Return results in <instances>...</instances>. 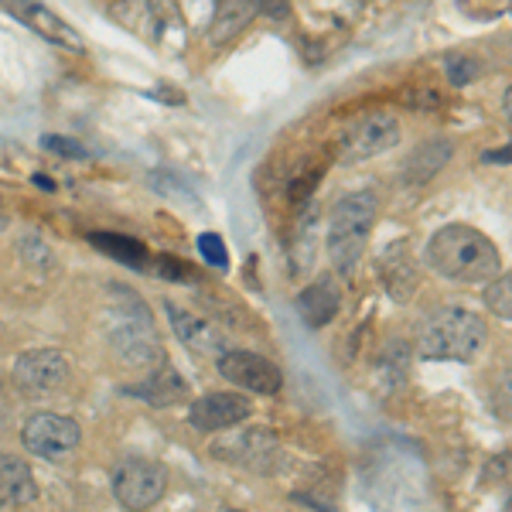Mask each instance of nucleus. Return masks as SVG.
I'll use <instances>...</instances> for the list:
<instances>
[{
  "label": "nucleus",
  "mask_w": 512,
  "mask_h": 512,
  "mask_svg": "<svg viewBox=\"0 0 512 512\" xmlns=\"http://www.w3.org/2000/svg\"><path fill=\"white\" fill-rule=\"evenodd\" d=\"M427 263L434 274L458 280V284H489L502 274V253L489 236L472 226H441L427 243Z\"/></svg>",
  "instance_id": "obj_1"
},
{
  "label": "nucleus",
  "mask_w": 512,
  "mask_h": 512,
  "mask_svg": "<svg viewBox=\"0 0 512 512\" xmlns=\"http://www.w3.org/2000/svg\"><path fill=\"white\" fill-rule=\"evenodd\" d=\"M110 345L127 366L151 369L164 362L161 338L154 332V321L147 315V304L130 287H110Z\"/></svg>",
  "instance_id": "obj_2"
},
{
  "label": "nucleus",
  "mask_w": 512,
  "mask_h": 512,
  "mask_svg": "<svg viewBox=\"0 0 512 512\" xmlns=\"http://www.w3.org/2000/svg\"><path fill=\"white\" fill-rule=\"evenodd\" d=\"M489 342L485 321L468 308H444L417 332V355L431 362H472Z\"/></svg>",
  "instance_id": "obj_3"
},
{
  "label": "nucleus",
  "mask_w": 512,
  "mask_h": 512,
  "mask_svg": "<svg viewBox=\"0 0 512 512\" xmlns=\"http://www.w3.org/2000/svg\"><path fill=\"white\" fill-rule=\"evenodd\" d=\"M376 195L373 192H349L335 202L332 219H328V253L338 274H352L355 263L362 260V250L369 243L376 222Z\"/></svg>",
  "instance_id": "obj_4"
},
{
  "label": "nucleus",
  "mask_w": 512,
  "mask_h": 512,
  "mask_svg": "<svg viewBox=\"0 0 512 512\" xmlns=\"http://www.w3.org/2000/svg\"><path fill=\"white\" fill-rule=\"evenodd\" d=\"M168 492V468L151 458H123L113 465V495L123 509H151Z\"/></svg>",
  "instance_id": "obj_5"
},
{
  "label": "nucleus",
  "mask_w": 512,
  "mask_h": 512,
  "mask_svg": "<svg viewBox=\"0 0 512 512\" xmlns=\"http://www.w3.org/2000/svg\"><path fill=\"white\" fill-rule=\"evenodd\" d=\"M212 454L219 461H229V465H239L246 472H274V465L280 461V441L267 427H239V431H229L226 437H219L212 444Z\"/></svg>",
  "instance_id": "obj_6"
},
{
  "label": "nucleus",
  "mask_w": 512,
  "mask_h": 512,
  "mask_svg": "<svg viewBox=\"0 0 512 512\" xmlns=\"http://www.w3.org/2000/svg\"><path fill=\"white\" fill-rule=\"evenodd\" d=\"M82 427L62 414H31L21 427V444L41 461H62L79 448Z\"/></svg>",
  "instance_id": "obj_7"
},
{
  "label": "nucleus",
  "mask_w": 512,
  "mask_h": 512,
  "mask_svg": "<svg viewBox=\"0 0 512 512\" xmlns=\"http://www.w3.org/2000/svg\"><path fill=\"white\" fill-rule=\"evenodd\" d=\"M400 144V123L390 113H366L362 120L349 123V130L338 140V161L359 164L369 158H379L390 147Z\"/></svg>",
  "instance_id": "obj_8"
},
{
  "label": "nucleus",
  "mask_w": 512,
  "mask_h": 512,
  "mask_svg": "<svg viewBox=\"0 0 512 512\" xmlns=\"http://www.w3.org/2000/svg\"><path fill=\"white\" fill-rule=\"evenodd\" d=\"M69 359L59 352V349H31L24 352L18 362H14V386L24 393V396H48L55 390H62L69 383Z\"/></svg>",
  "instance_id": "obj_9"
},
{
  "label": "nucleus",
  "mask_w": 512,
  "mask_h": 512,
  "mask_svg": "<svg viewBox=\"0 0 512 512\" xmlns=\"http://www.w3.org/2000/svg\"><path fill=\"white\" fill-rule=\"evenodd\" d=\"M219 376L226 379V383L239 386V390L260 393V396H277L280 386H284V373H280L274 362L256 352L226 349L219 355Z\"/></svg>",
  "instance_id": "obj_10"
},
{
  "label": "nucleus",
  "mask_w": 512,
  "mask_h": 512,
  "mask_svg": "<svg viewBox=\"0 0 512 512\" xmlns=\"http://www.w3.org/2000/svg\"><path fill=\"white\" fill-rule=\"evenodd\" d=\"M0 4H4L7 11L24 24V28H31L38 38L52 41V45L62 48V52H72V55L86 52V41H82L79 31L72 28L65 18H59L52 7L38 4V0H0Z\"/></svg>",
  "instance_id": "obj_11"
},
{
  "label": "nucleus",
  "mask_w": 512,
  "mask_h": 512,
  "mask_svg": "<svg viewBox=\"0 0 512 512\" xmlns=\"http://www.w3.org/2000/svg\"><path fill=\"white\" fill-rule=\"evenodd\" d=\"M253 417V403L239 393H205L188 407V420L198 434H219Z\"/></svg>",
  "instance_id": "obj_12"
},
{
  "label": "nucleus",
  "mask_w": 512,
  "mask_h": 512,
  "mask_svg": "<svg viewBox=\"0 0 512 512\" xmlns=\"http://www.w3.org/2000/svg\"><path fill=\"white\" fill-rule=\"evenodd\" d=\"M164 311H168L171 328H175L178 342L188 345L192 352H198V355H222V352L229 349L226 332L212 325L209 318H198V315H192V311L178 308V304H171V301L164 304Z\"/></svg>",
  "instance_id": "obj_13"
},
{
  "label": "nucleus",
  "mask_w": 512,
  "mask_h": 512,
  "mask_svg": "<svg viewBox=\"0 0 512 512\" xmlns=\"http://www.w3.org/2000/svg\"><path fill=\"white\" fill-rule=\"evenodd\" d=\"M376 270H379V280H383L386 294L396 297V301H410V294L417 291V260H414V253H410L407 239L386 246V250L379 253Z\"/></svg>",
  "instance_id": "obj_14"
},
{
  "label": "nucleus",
  "mask_w": 512,
  "mask_h": 512,
  "mask_svg": "<svg viewBox=\"0 0 512 512\" xmlns=\"http://www.w3.org/2000/svg\"><path fill=\"white\" fill-rule=\"evenodd\" d=\"M256 18H260V0H216V11H212L209 24H205L209 45H216V48L229 45V41L243 35Z\"/></svg>",
  "instance_id": "obj_15"
},
{
  "label": "nucleus",
  "mask_w": 512,
  "mask_h": 512,
  "mask_svg": "<svg viewBox=\"0 0 512 512\" xmlns=\"http://www.w3.org/2000/svg\"><path fill=\"white\" fill-rule=\"evenodd\" d=\"M338 304H342V297H338L335 274H321L318 280H311V284L297 294L294 308L308 328H325L328 321L338 315Z\"/></svg>",
  "instance_id": "obj_16"
},
{
  "label": "nucleus",
  "mask_w": 512,
  "mask_h": 512,
  "mask_svg": "<svg viewBox=\"0 0 512 512\" xmlns=\"http://www.w3.org/2000/svg\"><path fill=\"white\" fill-rule=\"evenodd\" d=\"M35 499H38V485L28 461L14 458V454H0V509L28 506Z\"/></svg>",
  "instance_id": "obj_17"
},
{
  "label": "nucleus",
  "mask_w": 512,
  "mask_h": 512,
  "mask_svg": "<svg viewBox=\"0 0 512 512\" xmlns=\"http://www.w3.org/2000/svg\"><path fill=\"white\" fill-rule=\"evenodd\" d=\"M110 18L123 24L130 35L147 38V41H161L164 28H168V18H164L151 0H120V4L110 7Z\"/></svg>",
  "instance_id": "obj_18"
},
{
  "label": "nucleus",
  "mask_w": 512,
  "mask_h": 512,
  "mask_svg": "<svg viewBox=\"0 0 512 512\" xmlns=\"http://www.w3.org/2000/svg\"><path fill=\"white\" fill-rule=\"evenodd\" d=\"M451 151H454V144L444 137L424 140L407 158V164H403V181H407L410 188H420V185H427V181H434L437 171L451 161Z\"/></svg>",
  "instance_id": "obj_19"
},
{
  "label": "nucleus",
  "mask_w": 512,
  "mask_h": 512,
  "mask_svg": "<svg viewBox=\"0 0 512 512\" xmlns=\"http://www.w3.org/2000/svg\"><path fill=\"white\" fill-rule=\"evenodd\" d=\"M127 393L144 396L151 407H171V403L188 400V383L175 373V369L161 362L158 373H151L140 386H127Z\"/></svg>",
  "instance_id": "obj_20"
},
{
  "label": "nucleus",
  "mask_w": 512,
  "mask_h": 512,
  "mask_svg": "<svg viewBox=\"0 0 512 512\" xmlns=\"http://www.w3.org/2000/svg\"><path fill=\"white\" fill-rule=\"evenodd\" d=\"M410 362H414V349L407 342H386L383 352L376 355V379L383 383V390H396V386L407 383L410 376Z\"/></svg>",
  "instance_id": "obj_21"
},
{
  "label": "nucleus",
  "mask_w": 512,
  "mask_h": 512,
  "mask_svg": "<svg viewBox=\"0 0 512 512\" xmlns=\"http://www.w3.org/2000/svg\"><path fill=\"white\" fill-rule=\"evenodd\" d=\"M89 243H93L96 250H103L106 256H117L120 263H127V267H134V270L151 267V253H147V246L137 243V239H130V236H120V233H93V236H89Z\"/></svg>",
  "instance_id": "obj_22"
},
{
  "label": "nucleus",
  "mask_w": 512,
  "mask_h": 512,
  "mask_svg": "<svg viewBox=\"0 0 512 512\" xmlns=\"http://www.w3.org/2000/svg\"><path fill=\"white\" fill-rule=\"evenodd\" d=\"M485 304H489L492 315H499L502 321H512V277L502 270L499 277L489 280V291H485Z\"/></svg>",
  "instance_id": "obj_23"
},
{
  "label": "nucleus",
  "mask_w": 512,
  "mask_h": 512,
  "mask_svg": "<svg viewBox=\"0 0 512 512\" xmlns=\"http://www.w3.org/2000/svg\"><path fill=\"white\" fill-rule=\"evenodd\" d=\"M198 256H202L209 267H229V250H226V243H222V236L219 233H202L198 236Z\"/></svg>",
  "instance_id": "obj_24"
},
{
  "label": "nucleus",
  "mask_w": 512,
  "mask_h": 512,
  "mask_svg": "<svg viewBox=\"0 0 512 512\" xmlns=\"http://www.w3.org/2000/svg\"><path fill=\"white\" fill-rule=\"evenodd\" d=\"M444 72H448L451 86H468L472 79H478V62L472 59V55H448Z\"/></svg>",
  "instance_id": "obj_25"
},
{
  "label": "nucleus",
  "mask_w": 512,
  "mask_h": 512,
  "mask_svg": "<svg viewBox=\"0 0 512 512\" xmlns=\"http://www.w3.org/2000/svg\"><path fill=\"white\" fill-rule=\"evenodd\" d=\"M458 7L478 21H492V18H499V14H506L509 0H458Z\"/></svg>",
  "instance_id": "obj_26"
},
{
  "label": "nucleus",
  "mask_w": 512,
  "mask_h": 512,
  "mask_svg": "<svg viewBox=\"0 0 512 512\" xmlns=\"http://www.w3.org/2000/svg\"><path fill=\"white\" fill-rule=\"evenodd\" d=\"M41 147H45L48 154H59V158H72V161H79V158H86V147L79 144V140H72V137H41Z\"/></svg>",
  "instance_id": "obj_27"
},
{
  "label": "nucleus",
  "mask_w": 512,
  "mask_h": 512,
  "mask_svg": "<svg viewBox=\"0 0 512 512\" xmlns=\"http://www.w3.org/2000/svg\"><path fill=\"white\" fill-rule=\"evenodd\" d=\"M185 14L188 24H209L212 11H216V0H175Z\"/></svg>",
  "instance_id": "obj_28"
},
{
  "label": "nucleus",
  "mask_w": 512,
  "mask_h": 512,
  "mask_svg": "<svg viewBox=\"0 0 512 512\" xmlns=\"http://www.w3.org/2000/svg\"><path fill=\"white\" fill-rule=\"evenodd\" d=\"M260 14L270 21H284L291 18V0H260Z\"/></svg>",
  "instance_id": "obj_29"
},
{
  "label": "nucleus",
  "mask_w": 512,
  "mask_h": 512,
  "mask_svg": "<svg viewBox=\"0 0 512 512\" xmlns=\"http://www.w3.org/2000/svg\"><path fill=\"white\" fill-rule=\"evenodd\" d=\"M485 161H502V164H509V147H502V151H489V158Z\"/></svg>",
  "instance_id": "obj_30"
},
{
  "label": "nucleus",
  "mask_w": 512,
  "mask_h": 512,
  "mask_svg": "<svg viewBox=\"0 0 512 512\" xmlns=\"http://www.w3.org/2000/svg\"><path fill=\"white\" fill-rule=\"evenodd\" d=\"M35 181H38L41 188H45V192H52V188H55V185H52V178H45V175H35Z\"/></svg>",
  "instance_id": "obj_31"
},
{
  "label": "nucleus",
  "mask_w": 512,
  "mask_h": 512,
  "mask_svg": "<svg viewBox=\"0 0 512 512\" xmlns=\"http://www.w3.org/2000/svg\"><path fill=\"white\" fill-rule=\"evenodd\" d=\"M4 229H7V216H0V233H4Z\"/></svg>",
  "instance_id": "obj_32"
},
{
  "label": "nucleus",
  "mask_w": 512,
  "mask_h": 512,
  "mask_svg": "<svg viewBox=\"0 0 512 512\" xmlns=\"http://www.w3.org/2000/svg\"><path fill=\"white\" fill-rule=\"evenodd\" d=\"M0 393H4V383H0Z\"/></svg>",
  "instance_id": "obj_33"
}]
</instances>
